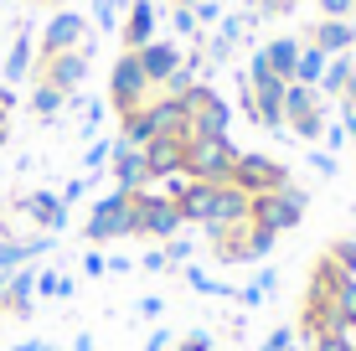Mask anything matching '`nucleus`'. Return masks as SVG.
<instances>
[{
  "instance_id": "obj_55",
  "label": "nucleus",
  "mask_w": 356,
  "mask_h": 351,
  "mask_svg": "<svg viewBox=\"0 0 356 351\" xmlns=\"http://www.w3.org/2000/svg\"><path fill=\"white\" fill-rule=\"evenodd\" d=\"M6 140H10V129H6V124H0V150H6Z\"/></svg>"
},
{
  "instance_id": "obj_40",
  "label": "nucleus",
  "mask_w": 356,
  "mask_h": 351,
  "mask_svg": "<svg viewBox=\"0 0 356 351\" xmlns=\"http://www.w3.org/2000/svg\"><path fill=\"white\" fill-rule=\"evenodd\" d=\"M232 57V42L227 36H212V42H207V63H227Z\"/></svg>"
},
{
  "instance_id": "obj_50",
  "label": "nucleus",
  "mask_w": 356,
  "mask_h": 351,
  "mask_svg": "<svg viewBox=\"0 0 356 351\" xmlns=\"http://www.w3.org/2000/svg\"><path fill=\"white\" fill-rule=\"evenodd\" d=\"M10 108H16V93H10V88H0V124L10 119Z\"/></svg>"
},
{
  "instance_id": "obj_19",
  "label": "nucleus",
  "mask_w": 356,
  "mask_h": 351,
  "mask_svg": "<svg viewBox=\"0 0 356 351\" xmlns=\"http://www.w3.org/2000/svg\"><path fill=\"white\" fill-rule=\"evenodd\" d=\"M212 197H217V186H212V181H191V186L176 197L181 222H207V217H212Z\"/></svg>"
},
{
  "instance_id": "obj_2",
  "label": "nucleus",
  "mask_w": 356,
  "mask_h": 351,
  "mask_svg": "<svg viewBox=\"0 0 356 351\" xmlns=\"http://www.w3.org/2000/svg\"><path fill=\"white\" fill-rule=\"evenodd\" d=\"M150 99H155V83L145 78L140 57H134V52H119V57H114V72H108V104H114V114L124 119V114H134V108H145Z\"/></svg>"
},
{
  "instance_id": "obj_28",
  "label": "nucleus",
  "mask_w": 356,
  "mask_h": 351,
  "mask_svg": "<svg viewBox=\"0 0 356 351\" xmlns=\"http://www.w3.org/2000/svg\"><path fill=\"white\" fill-rule=\"evenodd\" d=\"M170 31H176V42H196L202 47V21H196V10H186V6L170 10Z\"/></svg>"
},
{
  "instance_id": "obj_11",
  "label": "nucleus",
  "mask_w": 356,
  "mask_h": 351,
  "mask_svg": "<svg viewBox=\"0 0 356 351\" xmlns=\"http://www.w3.org/2000/svg\"><path fill=\"white\" fill-rule=\"evenodd\" d=\"M253 124L268 135H284V78L253 83Z\"/></svg>"
},
{
  "instance_id": "obj_17",
  "label": "nucleus",
  "mask_w": 356,
  "mask_h": 351,
  "mask_svg": "<svg viewBox=\"0 0 356 351\" xmlns=\"http://www.w3.org/2000/svg\"><path fill=\"white\" fill-rule=\"evenodd\" d=\"M310 47H321L325 57H341V52H351V47H356V21H325V16H315Z\"/></svg>"
},
{
  "instance_id": "obj_9",
  "label": "nucleus",
  "mask_w": 356,
  "mask_h": 351,
  "mask_svg": "<svg viewBox=\"0 0 356 351\" xmlns=\"http://www.w3.org/2000/svg\"><path fill=\"white\" fill-rule=\"evenodd\" d=\"M83 36H88V21H83L78 10H57V16L42 26V47H36V52H42V63L57 57V52H78Z\"/></svg>"
},
{
  "instance_id": "obj_1",
  "label": "nucleus",
  "mask_w": 356,
  "mask_h": 351,
  "mask_svg": "<svg viewBox=\"0 0 356 351\" xmlns=\"http://www.w3.org/2000/svg\"><path fill=\"white\" fill-rule=\"evenodd\" d=\"M232 165H238V145H232V135H191L186 140V171L196 181L222 186V181H232Z\"/></svg>"
},
{
  "instance_id": "obj_48",
  "label": "nucleus",
  "mask_w": 356,
  "mask_h": 351,
  "mask_svg": "<svg viewBox=\"0 0 356 351\" xmlns=\"http://www.w3.org/2000/svg\"><path fill=\"white\" fill-rule=\"evenodd\" d=\"M310 351H351V346H341L336 336H315V341H310Z\"/></svg>"
},
{
  "instance_id": "obj_46",
  "label": "nucleus",
  "mask_w": 356,
  "mask_h": 351,
  "mask_svg": "<svg viewBox=\"0 0 356 351\" xmlns=\"http://www.w3.org/2000/svg\"><path fill=\"white\" fill-rule=\"evenodd\" d=\"M161 310H165V300H161V295H145V300H140V316H145V320H155Z\"/></svg>"
},
{
  "instance_id": "obj_24",
  "label": "nucleus",
  "mask_w": 356,
  "mask_h": 351,
  "mask_svg": "<svg viewBox=\"0 0 356 351\" xmlns=\"http://www.w3.org/2000/svg\"><path fill=\"white\" fill-rule=\"evenodd\" d=\"M26 72H31V21H21V36L6 57V83H21Z\"/></svg>"
},
{
  "instance_id": "obj_7",
  "label": "nucleus",
  "mask_w": 356,
  "mask_h": 351,
  "mask_svg": "<svg viewBox=\"0 0 356 351\" xmlns=\"http://www.w3.org/2000/svg\"><path fill=\"white\" fill-rule=\"evenodd\" d=\"M232 186L248 191V197H264V191L289 186V171H284V161H274V155H264V150H238V165H232Z\"/></svg>"
},
{
  "instance_id": "obj_4",
  "label": "nucleus",
  "mask_w": 356,
  "mask_h": 351,
  "mask_svg": "<svg viewBox=\"0 0 356 351\" xmlns=\"http://www.w3.org/2000/svg\"><path fill=\"white\" fill-rule=\"evenodd\" d=\"M88 243H114V238H134V191H108V197L93 202L88 212Z\"/></svg>"
},
{
  "instance_id": "obj_33",
  "label": "nucleus",
  "mask_w": 356,
  "mask_h": 351,
  "mask_svg": "<svg viewBox=\"0 0 356 351\" xmlns=\"http://www.w3.org/2000/svg\"><path fill=\"white\" fill-rule=\"evenodd\" d=\"M330 263H336L341 274H356V243L351 238H341V243H330V253H325Z\"/></svg>"
},
{
  "instance_id": "obj_44",
  "label": "nucleus",
  "mask_w": 356,
  "mask_h": 351,
  "mask_svg": "<svg viewBox=\"0 0 356 351\" xmlns=\"http://www.w3.org/2000/svg\"><path fill=\"white\" fill-rule=\"evenodd\" d=\"M83 191H88V176H78V181H67V186H63V191H57V197H63V202H67V207H72V202H78V197H83Z\"/></svg>"
},
{
  "instance_id": "obj_23",
  "label": "nucleus",
  "mask_w": 356,
  "mask_h": 351,
  "mask_svg": "<svg viewBox=\"0 0 356 351\" xmlns=\"http://www.w3.org/2000/svg\"><path fill=\"white\" fill-rule=\"evenodd\" d=\"M310 108H321V93L305 88V83H284V129L294 124V119H305Z\"/></svg>"
},
{
  "instance_id": "obj_43",
  "label": "nucleus",
  "mask_w": 356,
  "mask_h": 351,
  "mask_svg": "<svg viewBox=\"0 0 356 351\" xmlns=\"http://www.w3.org/2000/svg\"><path fill=\"white\" fill-rule=\"evenodd\" d=\"M176 351H212V336H207V331H191V336H186V341H181Z\"/></svg>"
},
{
  "instance_id": "obj_22",
  "label": "nucleus",
  "mask_w": 356,
  "mask_h": 351,
  "mask_svg": "<svg viewBox=\"0 0 356 351\" xmlns=\"http://www.w3.org/2000/svg\"><path fill=\"white\" fill-rule=\"evenodd\" d=\"M243 263H259V259H268V253H274L279 248V233H274V227H259V222H248V227H243Z\"/></svg>"
},
{
  "instance_id": "obj_26",
  "label": "nucleus",
  "mask_w": 356,
  "mask_h": 351,
  "mask_svg": "<svg viewBox=\"0 0 356 351\" xmlns=\"http://www.w3.org/2000/svg\"><path fill=\"white\" fill-rule=\"evenodd\" d=\"M63 104H67V93L47 88V83H36V88H31V114L36 119H57V114H63Z\"/></svg>"
},
{
  "instance_id": "obj_54",
  "label": "nucleus",
  "mask_w": 356,
  "mask_h": 351,
  "mask_svg": "<svg viewBox=\"0 0 356 351\" xmlns=\"http://www.w3.org/2000/svg\"><path fill=\"white\" fill-rule=\"evenodd\" d=\"M6 279H10V274H0V310H6Z\"/></svg>"
},
{
  "instance_id": "obj_21",
  "label": "nucleus",
  "mask_w": 356,
  "mask_h": 351,
  "mask_svg": "<svg viewBox=\"0 0 356 351\" xmlns=\"http://www.w3.org/2000/svg\"><path fill=\"white\" fill-rule=\"evenodd\" d=\"M31 295H36V274L16 269L6 279V310H10V316H31Z\"/></svg>"
},
{
  "instance_id": "obj_20",
  "label": "nucleus",
  "mask_w": 356,
  "mask_h": 351,
  "mask_svg": "<svg viewBox=\"0 0 356 351\" xmlns=\"http://www.w3.org/2000/svg\"><path fill=\"white\" fill-rule=\"evenodd\" d=\"M351 72H356V52H341V57H330L325 72H321V99H341L346 93V83H351Z\"/></svg>"
},
{
  "instance_id": "obj_10",
  "label": "nucleus",
  "mask_w": 356,
  "mask_h": 351,
  "mask_svg": "<svg viewBox=\"0 0 356 351\" xmlns=\"http://www.w3.org/2000/svg\"><path fill=\"white\" fill-rule=\"evenodd\" d=\"M155 26H161V6H155V0H129L124 21H119V42H124V52L150 47L155 42Z\"/></svg>"
},
{
  "instance_id": "obj_8",
  "label": "nucleus",
  "mask_w": 356,
  "mask_h": 351,
  "mask_svg": "<svg viewBox=\"0 0 356 351\" xmlns=\"http://www.w3.org/2000/svg\"><path fill=\"white\" fill-rule=\"evenodd\" d=\"M248 212H253V197H248V191H238L232 181H222L217 197H212V217L202 222V233L217 238V233H227V227H243V222H248Z\"/></svg>"
},
{
  "instance_id": "obj_47",
  "label": "nucleus",
  "mask_w": 356,
  "mask_h": 351,
  "mask_svg": "<svg viewBox=\"0 0 356 351\" xmlns=\"http://www.w3.org/2000/svg\"><path fill=\"white\" fill-rule=\"evenodd\" d=\"M145 351H170V331H161V325H155L150 341H145Z\"/></svg>"
},
{
  "instance_id": "obj_30",
  "label": "nucleus",
  "mask_w": 356,
  "mask_h": 351,
  "mask_svg": "<svg viewBox=\"0 0 356 351\" xmlns=\"http://www.w3.org/2000/svg\"><path fill=\"white\" fill-rule=\"evenodd\" d=\"M36 295L67 300V295H72V279H67V274H57V269H47V274H36Z\"/></svg>"
},
{
  "instance_id": "obj_37",
  "label": "nucleus",
  "mask_w": 356,
  "mask_h": 351,
  "mask_svg": "<svg viewBox=\"0 0 356 351\" xmlns=\"http://www.w3.org/2000/svg\"><path fill=\"white\" fill-rule=\"evenodd\" d=\"M289 346H294V331H289V325H279V331L264 336V351H289Z\"/></svg>"
},
{
  "instance_id": "obj_13",
  "label": "nucleus",
  "mask_w": 356,
  "mask_h": 351,
  "mask_svg": "<svg viewBox=\"0 0 356 351\" xmlns=\"http://www.w3.org/2000/svg\"><path fill=\"white\" fill-rule=\"evenodd\" d=\"M88 78V57L83 52H57V57H47L42 63V83L47 88H57V93H78V83Z\"/></svg>"
},
{
  "instance_id": "obj_16",
  "label": "nucleus",
  "mask_w": 356,
  "mask_h": 351,
  "mask_svg": "<svg viewBox=\"0 0 356 351\" xmlns=\"http://www.w3.org/2000/svg\"><path fill=\"white\" fill-rule=\"evenodd\" d=\"M21 212H26L42 233H63V222H67V202L57 197V191H31V197L21 202Z\"/></svg>"
},
{
  "instance_id": "obj_29",
  "label": "nucleus",
  "mask_w": 356,
  "mask_h": 351,
  "mask_svg": "<svg viewBox=\"0 0 356 351\" xmlns=\"http://www.w3.org/2000/svg\"><path fill=\"white\" fill-rule=\"evenodd\" d=\"M124 10H129V0H93V26L114 31L119 21H124Z\"/></svg>"
},
{
  "instance_id": "obj_51",
  "label": "nucleus",
  "mask_w": 356,
  "mask_h": 351,
  "mask_svg": "<svg viewBox=\"0 0 356 351\" xmlns=\"http://www.w3.org/2000/svg\"><path fill=\"white\" fill-rule=\"evenodd\" d=\"M10 351H52V341H21V346H10Z\"/></svg>"
},
{
  "instance_id": "obj_25",
  "label": "nucleus",
  "mask_w": 356,
  "mask_h": 351,
  "mask_svg": "<svg viewBox=\"0 0 356 351\" xmlns=\"http://www.w3.org/2000/svg\"><path fill=\"white\" fill-rule=\"evenodd\" d=\"M330 57L321 52V47H310L305 42V52H300V63H294V78L289 83H305V88H321V72H325Z\"/></svg>"
},
{
  "instance_id": "obj_49",
  "label": "nucleus",
  "mask_w": 356,
  "mask_h": 351,
  "mask_svg": "<svg viewBox=\"0 0 356 351\" xmlns=\"http://www.w3.org/2000/svg\"><path fill=\"white\" fill-rule=\"evenodd\" d=\"M341 124H346L351 140H356V104H346V99H341Z\"/></svg>"
},
{
  "instance_id": "obj_3",
  "label": "nucleus",
  "mask_w": 356,
  "mask_h": 351,
  "mask_svg": "<svg viewBox=\"0 0 356 351\" xmlns=\"http://www.w3.org/2000/svg\"><path fill=\"white\" fill-rule=\"evenodd\" d=\"M181 104H186V140L191 135H227V129H232V104L212 88V83L186 88Z\"/></svg>"
},
{
  "instance_id": "obj_57",
  "label": "nucleus",
  "mask_w": 356,
  "mask_h": 351,
  "mask_svg": "<svg viewBox=\"0 0 356 351\" xmlns=\"http://www.w3.org/2000/svg\"><path fill=\"white\" fill-rule=\"evenodd\" d=\"M351 150H356V140H351Z\"/></svg>"
},
{
  "instance_id": "obj_39",
  "label": "nucleus",
  "mask_w": 356,
  "mask_h": 351,
  "mask_svg": "<svg viewBox=\"0 0 356 351\" xmlns=\"http://www.w3.org/2000/svg\"><path fill=\"white\" fill-rule=\"evenodd\" d=\"M191 10H196V21H202V26H207V21H222V16H227L222 0H202V6H191Z\"/></svg>"
},
{
  "instance_id": "obj_27",
  "label": "nucleus",
  "mask_w": 356,
  "mask_h": 351,
  "mask_svg": "<svg viewBox=\"0 0 356 351\" xmlns=\"http://www.w3.org/2000/svg\"><path fill=\"white\" fill-rule=\"evenodd\" d=\"M36 253H31V243H21V238H0V274H16L21 263H31Z\"/></svg>"
},
{
  "instance_id": "obj_18",
  "label": "nucleus",
  "mask_w": 356,
  "mask_h": 351,
  "mask_svg": "<svg viewBox=\"0 0 356 351\" xmlns=\"http://www.w3.org/2000/svg\"><path fill=\"white\" fill-rule=\"evenodd\" d=\"M300 52H305V42L300 36H274V42H264V63L274 78H294V63H300Z\"/></svg>"
},
{
  "instance_id": "obj_52",
  "label": "nucleus",
  "mask_w": 356,
  "mask_h": 351,
  "mask_svg": "<svg viewBox=\"0 0 356 351\" xmlns=\"http://www.w3.org/2000/svg\"><path fill=\"white\" fill-rule=\"evenodd\" d=\"M72 346H78V351H98V346H93V336H78Z\"/></svg>"
},
{
  "instance_id": "obj_45",
  "label": "nucleus",
  "mask_w": 356,
  "mask_h": 351,
  "mask_svg": "<svg viewBox=\"0 0 356 351\" xmlns=\"http://www.w3.org/2000/svg\"><path fill=\"white\" fill-rule=\"evenodd\" d=\"M83 274H93V279L108 274V259H104V253H83Z\"/></svg>"
},
{
  "instance_id": "obj_34",
  "label": "nucleus",
  "mask_w": 356,
  "mask_h": 351,
  "mask_svg": "<svg viewBox=\"0 0 356 351\" xmlns=\"http://www.w3.org/2000/svg\"><path fill=\"white\" fill-rule=\"evenodd\" d=\"M325 21H356V0H315Z\"/></svg>"
},
{
  "instance_id": "obj_15",
  "label": "nucleus",
  "mask_w": 356,
  "mask_h": 351,
  "mask_svg": "<svg viewBox=\"0 0 356 351\" xmlns=\"http://www.w3.org/2000/svg\"><path fill=\"white\" fill-rule=\"evenodd\" d=\"M140 150H145V165H150V181H161L170 171H186V140H176V135H155Z\"/></svg>"
},
{
  "instance_id": "obj_41",
  "label": "nucleus",
  "mask_w": 356,
  "mask_h": 351,
  "mask_svg": "<svg viewBox=\"0 0 356 351\" xmlns=\"http://www.w3.org/2000/svg\"><path fill=\"white\" fill-rule=\"evenodd\" d=\"M310 165H315L321 176H336V155H330V150H321V145L310 150Z\"/></svg>"
},
{
  "instance_id": "obj_12",
  "label": "nucleus",
  "mask_w": 356,
  "mask_h": 351,
  "mask_svg": "<svg viewBox=\"0 0 356 351\" xmlns=\"http://www.w3.org/2000/svg\"><path fill=\"white\" fill-rule=\"evenodd\" d=\"M108 165H114V186H119V191H145V186H150V165H145V150H140V145L114 140Z\"/></svg>"
},
{
  "instance_id": "obj_35",
  "label": "nucleus",
  "mask_w": 356,
  "mask_h": 351,
  "mask_svg": "<svg viewBox=\"0 0 356 351\" xmlns=\"http://www.w3.org/2000/svg\"><path fill=\"white\" fill-rule=\"evenodd\" d=\"M186 284L196 289V295H238V289H227V284H217V279H207L202 269H186Z\"/></svg>"
},
{
  "instance_id": "obj_6",
  "label": "nucleus",
  "mask_w": 356,
  "mask_h": 351,
  "mask_svg": "<svg viewBox=\"0 0 356 351\" xmlns=\"http://www.w3.org/2000/svg\"><path fill=\"white\" fill-rule=\"evenodd\" d=\"M181 227H186V222H181L176 202H165L155 186L134 191V238H155V243H170Z\"/></svg>"
},
{
  "instance_id": "obj_53",
  "label": "nucleus",
  "mask_w": 356,
  "mask_h": 351,
  "mask_svg": "<svg viewBox=\"0 0 356 351\" xmlns=\"http://www.w3.org/2000/svg\"><path fill=\"white\" fill-rule=\"evenodd\" d=\"M346 104H356V72H351V83H346V93H341Z\"/></svg>"
},
{
  "instance_id": "obj_31",
  "label": "nucleus",
  "mask_w": 356,
  "mask_h": 351,
  "mask_svg": "<svg viewBox=\"0 0 356 351\" xmlns=\"http://www.w3.org/2000/svg\"><path fill=\"white\" fill-rule=\"evenodd\" d=\"M289 135H300V140H321L325 135V108H310V114H305V119H294V124H289Z\"/></svg>"
},
{
  "instance_id": "obj_56",
  "label": "nucleus",
  "mask_w": 356,
  "mask_h": 351,
  "mask_svg": "<svg viewBox=\"0 0 356 351\" xmlns=\"http://www.w3.org/2000/svg\"><path fill=\"white\" fill-rule=\"evenodd\" d=\"M176 6H186V10H191V6H202V0H176Z\"/></svg>"
},
{
  "instance_id": "obj_42",
  "label": "nucleus",
  "mask_w": 356,
  "mask_h": 351,
  "mask_svg": "<svg viewBox=\"0 0 356 351\" xmlns=\"http://www.w3.org/2000/svg\"><path fill=\"white\" fill-rule=\"evenodd\" d=\"M165 259H170V263H186V259H191V243H186V238L176 233V238L165 243Z\"/></svg>"
},
{
  "instance_id": "obj_14",
  "label": "nucleus",
  "mask_w": 356,
  "mask_h": 351,
  "mask_svg": "<svg viewBox=\"0 0 356 351\" xmlns=\"http://www.w3.org/2000/svg\"><path fill=\"white\" fill-rule=\"evenodd\" d=\"M134 57H140L145 78H150L155 88H161V83L170 78V72L181 67V57H186V47H181V42H165V36H155V42H150V47H140V52H134Z\"/></svg>"
},
{
  "instance_id": "obj_32",
  "label": "nucleus",
  "mask_w": 356,
  "mask_h": 351,
  "mask_svg": "<svg viewBox=\"0 0 356 351\" xmlns=\"http://www.w3.org/2000/svg\"><path fill=\"white\" fill-rule=\"evenodd\" d=\"M108 155H114V140H93L88 145V155H83V165H88V176L98 181V171L108 165Z\"/></svg>"
},
{
  "instance_id": "obj_36",
  "label": "nucleus",
  "mask_w": 356,
  "mask_h": 351,
  "mask_svg": "<svg viewBox=\"0 0 356 351\" xmlns=\"http://www.w3.org/2000/svg\"><path fill=\"white\" fill-rule=\"evenodd\" d=\"M321 140H325V150L336 155V150H346V145H351V129L336 119V124H325V135H321Z\"/></svg>"
},
{
  "instance_id": "obj_38",
  "label": "nucleus",
  "mask_w": 356,
  "mask_h": 351,
  "mask_svg": "<svg viewBox=\"0 0 356 351\" xmlns=\"http://www.w3.org/2000/svg\"><path fill=\"white\" fill-rule=\"evenodd\" d=\"M140 269H150V274H161V269H170V259H165V248L155 243L150 253H140Z\"/></svg>"
},
{
  "instance_id": "obj_5",
  "label": "nucleus",
  "mask_w": 356,
  "mask_h": 351,
  "mask_svg": "<svg viewBox=\"0 0 356 351\" xmlns=\"http://www.w3.org/2000/svg\"><path fill=\"white\" fill-rule=\"evenodd\" d=\"M305 212H310V197H305L300 186H279V191H264V197H253L248 222L274 227V233H294V227L305 222Z\"/></svg>"
}]
</instances>
